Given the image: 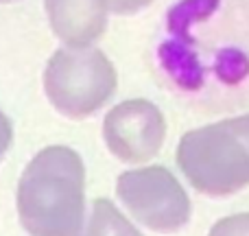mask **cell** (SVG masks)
<instances>
[{
	"mask_svg": "<svg viewBox=\"0 0 249 236\" xmlns=\"http://www.w3.org/2000/svg\"><path fill=\"white\" fill-rule=\"evenodd\" d=\"M29 236H79L86 225V164L74 149L53 145L31 158L16 190Z\"/></svg>",
	"mask_w": 249,
	"mask_h": 236,
	"instance_id": "7a4b0ae2",
	"label": "cell"
},
{
	"mask_svg": "<svg viewBox=\"0 0 249 236\" xmlns=\"http://www.w3.org/2000/svg\"><path fill=\"white\" fill-rule=\"evenodd\" d=\"M79 236H142L140 230L114 206L109 199H94L90 219Z\"/></svg>",
	"mask_w": 249,
	"mask_h": 236,
	"instance_id": "ba28073f",
	"label": "cell"
},
{
	"mask_svg": "<svg viewBox=\"0 0 249 236\" xmlns=\"http://www.w3.org/2000/svg\"><path fill=\"white\" fill-rule=\"evenodd\" d=\"M105 2H107V11L116 16H133L140 9L149 7L153 0H105Z\"/></svg>",
	"mask_w": 249,
	"mask_h": 236,
	"instance_id": "30bf717a",
	"label": "cell"
},
{
	"mask_svg": "<svg viewBox=\"0 0 249 236\" xmlns=\"http://www.w3.org/2000/svg\"><path fill=\"white\" fill-rule=\"evenodd\" d=\"M118 74L99 48H59L44 68V92L51 105L68 118H86L114 96Z\"/></svg>",
	"mask_w": 249,
	"mask_h": 236,
	"instance_id": "277c9868",
	"label": "cell"
},
{
	"mask_svg": "<svg viewBox=\"0 0 249 236\" xmlns=\"http://www.w3.org/2000/svg\"><path fill=\"white\" fill-rule=\"evenodd\" d=\"M175 160L197 193L208 197L241 193L249 186V112L186 131Z\"/></svg>",
	"mask_w": 249,
	"mask_h": 236,
	"instance_id": "3957f363",
	"label": "cell"
},
{
	"mask_svg": "<svg viewBox=\"0 0 249 236\" xmlns=\"http://www.w3.org/2000/svg\"><path fill=\"white\" fill-rule=\"evenodd\" d=\"M166 138V120L155 103L129 99L114 105L103 118V140L114 158L140 164L160 153Z\"/></svg>",
	"mask_w": 249,
	"mask_h": 236,
	"instance_id": "8992f818",
	"label": "cell"
},
{
	"mask_svg": "<svg viewBox=\"0 0 249 236\" xmlns=\"http://www.w3.org/2000/svg\"><path fill=\"white\" fill-rule=\"evenodd\" d=\"M155 68L190 108L232 109L249 99V0H179L166 13Z\"/></svg>",
	"mask_w": 249,
	"mask_h": 236,
	"instance_id": "6da1fadb",
	"label": "cell"
},
{
	"mask_svg": "<svg viewBox=\"0 0 249 236\" xmlns=\"http://www.w3.org/2000/svg\"><path fill=\"white\" fill-rule=\"evenodd\" d=\"M0 2H11V0H0Z\"/></svg>",
	"mask_w": 249,
	"mask_h": 236,
	"instance_id": "7c38bea8",
	"label": "cell"
},
{
	"mask_svg": "<svg viewBox=\"0 0 249 236\" xmlns=\"http://www.w3.org/2000/svg\"><path fill=\"white\" fill-rule=\"evenodd\" d=\"M208 236H249V212H238L219 219Z\"/></svg>",
	"mask_w": 249,
	"mask_h": 236,
	"instance_id": "9c48e42d",
	"label": "cell"
},
{
	"mask_svg": "<svg viewBox=\"0 0 249 236\" xmlns=\"http://www.w3.org/2000/svg\"><path fill=\"white\" fill-rule=\"evenodd\" d=\"M51 29L66 46H92L107 29L105 0H44Z\"/></svg>",
	"mask_w": 249,
	"mask_h": 236,
	"instance_id": "52a82bcc",
	"label": "cell"
},
{
	"mask_svg": "<svg viewBox=\"0 0 249 236\" xmlns=\"http://www.w3.org/2000/svg\"><path fill=\"white\" fill-rule=\"evenodd\" d=\"M116 195L129 215L153 232H179L190 221L193 206L188 193L164 166H142L121 173Z\"/></svg>",
	"mask_w": 249,
	"mask_h": 236,
	"instance_id": "5b68a950",
	"label": "cell"
},
{
	"mask_svg": "<svg viewBox=\"0 0 249 236\" xmlns=\"http://www.w3.org/2000/svg\"><path fill=\"white\" fill-rule=\"evenodd\" d=\"M13 142V127H11V120L7 118V114H2V109H0V162H2V158L7 155L9 146H11Z\"/></svg>",
	"mask_w": 249,
	"mask_h": 236,
	"instance_id": "8fae6325",
	"label": "cell"
}]
</instances>
